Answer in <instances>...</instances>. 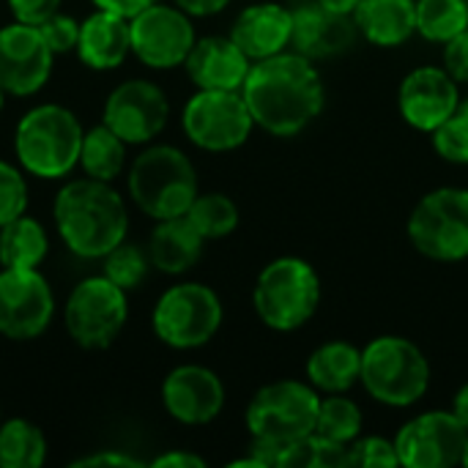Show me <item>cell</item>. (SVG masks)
<instances>
[{"instance_id":"25","label":"cell","mask_w":468,"mask_h":468,"mask_svg":"<svg viewBox=\"0 0 468 468\" xmlns=\"http://www.w3.org/2000/svg\"><path fill=\"white\" fill-rule=\"evenodd\" d=\"M307 381L324 395H346L359 384L362 348L348 340H329L318 346L307 359Z\"/></svg>"},{"instance_id":"29","label":"cell","mask_w":468,"mask_h":468,"mask_svg":"<svg viewBox=\"0 0 468 468\" xmlns=\"http://www.w3.org/2000/svg\"><path fill=\"white\" fill-rule=\"evenodd\" d=\"M468 27V0H417V33L447 44Z\"/></svg>"},{"instance_id":"44","label":"cell","mask_w":468,"mask_h":468,"mask_svg":"<svg viewBox=\"0 0 468 468\" xmlns=\"http://www.w3.org/2000/svg\"><path fill=\"white\" fill-rule=\"evenodd\" d=\"M324 8H329V11H337V14H348V16H354V11H356V5L362 3V0H318Z\"/></svg>"},{"instance_id":"15","label":"cell","mask_w":468,"mask_h":468,"mask_svg":"<svg viewBox=\"0 0 468 468\" xmlns=\"http://www.w3.org/2000/svg\"><path fill=\"white\" fill-rule=\"evenodd\" d=\"M55 296L38 269L0 271V335L8 340H33L52 324Z\"/></svg>"},{"instance_id":"40","label":"cell","mask_w":468,"mask_h":468,"mask_svg":"<svg viewBox=\"0 0 468 468\" xmlns=\"http://www.w3.org/2000/svg\"><path fill=\"white\" fill-rule=\"evenodd\" d=\"M151 466L156 468H206V461L195 452H181V450H173V452H162L159 458H154Z\"/></svg>"},{"instance_id":"24","label":"cell","mask_w":468,"mask_h":468,"mask_svg":"<svg viewBox=\"0 0 468 468\" xmlns=\"http://www.w3.org/2000/svg\"><path fill=\"white\" fill-rule=\"evenodd\" d=\"M354 22L370 44L400 47L417 33V0H362Z\"/></svg>"},{"instance_id":"28","label":"cell","mask_w":468,"mask_h":468,"mask_svg":"<svg viewBox=\"0 0 468 468\" xmlns=\"http://www.w3.org/2000/svg\"><path fill=\"white\" fill-rule=\"evenodd\" d=\"M47 461V439L27 420L0 422V468H38Z\"/></svg>"},{"instance_id":"11","label":"cell","mask_w":468,"mask_h":468,"mask_svg":"<svg viewBox=\"0 0 468 468\" xmlns=\"http://www.w3.org/2000/svg\"><path fill=\"white\" fill-rule=\"evenodd\" d=\"M181 126L192 145L211 154H225L250 140L255 118L241 90H197L184 104Z\"/></svg>"},{"instance_id":"33","label":"cell","mask_w":468,"mask_h":468,"mask_svg":"<svg viewBox=\"0 0 468 468\" xmlns=\"http://www.w3.org/2000/svg\"><path fill=\"white\" fill-rule=\"evenodd\" d=\"M433 148L436 154L450 165H468V112L458 107L455 115H450L441 126L433 132Z\"/></svg>"},{"instance_id":"46","label":"cell","mask_w":468,"mask_h":468,"mask_svg":"<svg viewBox=\"0 0 468 468\" xmlns=\"http://www.w3.org/2000/svg\"><path fill=\"white\" fill-rule=\"evenodd\" d=\"M461 466H468V441H466V452H463V463Z\"/></svg>"},{"instance_id":"39","label":"cell","mask_w":468,"mask_h":468,"mask_svg":"<svg viewBox=\"0 0 468 468\" xmlns=\"http://www.w3.org/2000/svg\"><path fill=\"white\" fill-rule=\"evenodd\" d=\"M93 466H143L137 458L126 455V452H118V450H107V452H93V455H85L80 461H74L71 468H93Z\"/></svg>"},{"instance_id":"26","label":"cell","mask_w":468,"mask_h":468,"mask_svg":"<svg viewBox=\"0 0 468 468\" xmlns=\"http://www.w3.org/2000/svg\"><path fill=\"white\" fill-rule=\"evenodd\" d=\"M49 239L38 219L22 214L0 228V266L3 269H38L47 258Z\"/></svg>"},{"instance_id":"31","label":"cell","mask_w":468,"mask_h":468,"mask_svg":"<svg viewBox=\"0 0 468 468\" xmlns=\"http://www.w3.org/2000/svg\"><path fill=\"white\" fill-rule=\"evenodd\" d=\"M186 217L200 230V236L206 241L225 239V236H230L239 228V206L228 195H222V192L197 195L195 203L189 206Z\"/></svg>"},{"instance_id":"8","label":"cell","mask_w":468,"mask_h":468,"mask_svg":"<svg viewBox=\"0 0 468 468\" xmlns=\"http://www.w3.org/2000/svg\"><path fill=\"white\" fill-rule=\"evenodd\" d=\"M222 315V302L214 288L203 282H176L159 296L151 326L165 346L195 351L217 337Z\"/></svg>"},{"instance_id":"41","label":"cell","mask_w":468,"mask_h":468,"mask_svg":"<svg viewBox=\"0 0 468 468\" xmlns=\"http://www.w3.org/2000/svg\"><path fill=\"white\" fill-rule=\"evenodd\" d=\"M154 3H159V0H93L96 8L115 11V14L126 16V19H132L134 14H140L143 8H148V5H154Z\"/></svg>"},{"instance_id":"43","label":"cell","mask_w":468,"mask_h":468,"mask_svg":"<svg viewBox=\"0 0 468 468\" xmlns=\"http://www.w3.org/2000/svg\"><path fill=\"white\" fill-rule=\"evenodd\" d=\"M452 414L461 420V425L468 431V384H463V387L458 389V395H455V400H452Z\"/></svg>"},{"instance_id":"42","label":"cell","mask_w":468,"mask_h":468,"mask_svg":"<svg viewBox=\"0 0 468 468\" xmlns=\"http://www.w3.org/2000/svg\"><path fill=\"white\" fill-rule=\"evenodd\" d=\"M178 8H184L189 16H214L228 8L230 0H173Z\"/></svg>"},{"instance_id":"20","label":"cell","mask_w":468,"mask_h":468,"mask_svg":"<svg viewBox=\"0 0 468 468\" xmlns=\"http://www.w3.org/2000/svg\"><path fill=\"white\" fill-rule=\"evenodd\" d=\"M252 60L230 36L197 38L184 69L197 90H241Z\"/></svg>"},{"instance_id":"4","label":"cell","mask_w":468,"mask_h":468,"mask_svg":"<svg viewBox=\"0 0 468 468\" xmlns=\"http://www.w3.org/2000/svg\"><path fill=\"white\" fill-rule=\"evenodd\" d=\"M132 203L151 219L184 217L195 203L197 170L176 145H148L129 167Z\"/></svg>"},{"instance_id":"37","label":"cell","mask_w":468,"mask_h":468,"mask_svg":"<svg viewBox=\"0 0 468 468\" xmlns=\"http://www.w3.org/2000/svg\"><path fill=\"white\" fill-rule=\"evenodd\" d=\"M63 0H8V8L16 22L25 25H44L52 14L60 11Z\"/></svg>"},{"instance_id":"38","label":"cell","mask_w":468,"mask_h":468,"mask_svg":"<svg viewBox=\"0 0 468 468\" xmlns=\"http://www.w3.org/2000/svg\"><path fill=\"white\" fill-rule=\"evenodd\" d=\"M444 69L461 82L468 85V27L452 41L444 44Z\"/></svg>"},{"instance_id":"22","label":"cell","mask_w":468,"mask_h":468,"mask_svg":"<svg viewBox=\"0 0 468 468\" xmlns=\"http://www.w3.org/2000/svg\"><path fill=\"white\" fill-rule=\"evenodd\" d=\"M132 52V27L129 19L115 11H93L85 22H80L77 58L93 71L118 69Z\"/></svg>"},{"instance_id":"23","label":"cell","mask_w":468,"mask_h":468,"mask_svg":"<svg viewBox=\"0 0 468 468\" xmlns=\"http://www.w3.org/2000/svg\"><path fill=\"white\" fill-rule=\"evenodd\" d=\"M203 244H206V239L189 222V217L184 214V217L159 219L156 228L151 230V239H148L145 250H148L151 266L156 271L178 277V274L189 271L200 261Z\"/></svg>"},{"instance_id":"19","label":"cell","mask_w":468,"mask_h":468,"mask_svg":"<svg viewBox=\"0 0 468 468\" xmlns=\"http://www.w3.org/2000/svg\"><path fill=\"white\" fill-rule=\"evenodd\" d=\"M356 33H359V27H356L354 16L329 11L318 0L302 3L293 8L291 47H293V52L310 58V60L343 55L356 41Z\"/></svg>"},{"instance_id":"7","label":"cell","mask_w":468,"mask_h":468,"mask_svg":"<svg viewBox=\"0 0 468 468\" xmlns=\"http://www.w3.org/2000/svg\"><path fill=\"white\" fill-rule=\"evenodd\" d=\"M321 395L310 381L282 378L261 387L247 406V431L252 441L282 447L315 433Z\"/></svg>"},{"instance_id":"5","label":"cell","mask_w":468,"mask_h":468,"mask_svg":"<svg viewBox=\"0 0 468 468\" xmlns=\"http://www.w3.org/2000/svg\"><path fill=\"white\" fill-rule=\"evenodd\" d=\"M359 384L376 403L409 409L420 403L431 387V362L409 337L381 335L362 348Z\"/></svg>"},{"instance_id":"10","label":"cell","mask_w":468,"mask_h":468,"mask_svg":"<svg viewBox=\"0 0 468 468\" xmlns=\"http://www.w3.org/2000/svg\"><path fill=\"white\" fill-rule=\"evenodd\" d=\"M126 318H129L126 291H121L104 274L85 277L82 282H77L63 310L69 337L88 351L112 346L123 332Z\"/></svg>"},{"instance_id":"2","label":"cell","mask_w":468,"mask_h":468,"mask_svg":"<svg viewBox=\"0 0 468 468\" xmlns=\"http://www.w3.org/2000/svg\"><path fill=\"white\" fill-rule=\"evenodd\" d=\"M55 228L66 250L82 261H101L129 233L123 197L96 178H77L58 189L52 206Z\"/></svg>"},{"instance_id":"6","label":"cell","mask_w":468,"mask_h":468,"mask_svg":"<svg viewBox=\"0 0 468 468\" xmlns=\"http://www.w3.org/2000/svg\"><path fill=\"white\" fill-rule=\"evenodd\" d=\"M321 304V277L304 258H277L263 266L252 288L258 318L274 332H296L313 321Z\"/></svg>"},{"instance_id":"13","label":"cell","mask_w":468,"mask_h":468,"mask_svg":"<svg viewBox=\"0 0 468 468\" xmlns=\"http://www.w3.org/2000/svg\"><path fill=\"white\" fill-rule=\"evenodd\" d=\"M468 431L452 411H425L409 420L398 436V461L406 468H452L463 463Z\"/></svg>"},{"instance_id":"30","label":"cell","mask_w":468,"mask_h":468,"mask_svg":"<svg viewBox=\"0 0 468 468\" xmlns=\"http://www.w3.org/2000/svg\"><path fill=\"white\" fill-rule=\"evenodd\" d=\"M362 425H365L362 409L351 398H346V395L321 398L318 420H315L318 436L337 441V444H351L354 439L362 436Z\"/></svg>"},{"instance_id":"36","label":"cell","mask_w":468,"mask_h":468,"mask_svg":"<svg viewBox=\"0 0 468 468\" xmlns=\"http://www.w3.org/2000/svg\"><path fill=\"white\" fill-rule=\"evenodd\" d=\"M49 49L55 55H66V52H77V41H80V22L63 11L52 14L44 25H38Z\"/></svg>"},{"instance_id":"32","label":"cell","mask_w":468,"mask_h":468,"mask_svg":"<svg viewBox=\"0 0 468 468\" xmlns=\"http://www.w3.org/2000/svg\"><path fill=\"white\" fill-rule=\"evenodd\" d=\"M101 261H104V277L112 280L126 293L134 291V288H140L143 280L148 277V269H151L148 250H143L137 244H129V241H121Z\"/></svg>"},{"instance_id":"45","label":"cell","mask_w":468,"mask_h":468,"mask_svg":"<svg viewBox=\"0 0 468 468\" xmlns=\"http://www.w3.org/2000/svg\"><path fill=\"white\" fill-rule=\"evenodd\" d=\"M5 96H8V93H5V90H3V85H0V112H3V104H5Z\"/></svg>"},{"instance_id":"16","label":"cell","mask_w":468,"mask_h":468,"mask_svg":"<svg viewBox=\"0 0 468 468\" xmlns=\"http://www.w3.org/2000/svg\"><path fill=\"white\" fill-rule=\"evenodd\" d=\"M55 52L38 25L11 22L0 27V85L8 96L38 93L52 74Z\"/></svg>"},{"instance_id":"17","label":"cell","mask_w":468,"mask_h":468,"mask_svg":"<svg viewBox=\"0 0 468 468\" xmlns=\"http://www.w3.org/2000/svg\"><path fill=\"white\" fill-rule=\"evenodd\" d=\"M458 80L444 66H417L398 90V110L417 132H433L461 107Z\"/></svg>"},{"instance_id":"14","label":"cell","mask_w":468,"mask_h":468,"mask_svg":"<svg viewBox=\"0 0 468 468\" xmlns=\"http://www.w3.org/2000/svg\"><path fill=\"white\" fill-rule=\"evenodd\" d=\"M170 118L167 93L151 80H126L104 101L107 123L126 145H148L162 134Z\"/></svg>"},{"instance_id":"27","label":"cell","mask_w":468,"mask_h":468,"mask_svg":"<svg viewBox=\"0 0 468 468\" xmlns=\"http://www.w3.org/2000/svg\"><path fill=\"white\" fill-rule=\"evenodd\" d=\"M126 143L107 126L99 123L93 129H88L82 134V145H80V167L88 178L96 181H107L112 184L123 167H126Z\"/></svg>"},{"instance_id":"34","label":"cell","mask_w":468,"mask_h":468,"mask_svg":"<svg viewBox=\"0 0 468 468\" xmlns=\"http://www.w3.org/2000/svg\"><path fill=\"white\" fill-rule=\"evenodd\" d=\"M27 181L22 167L0 159V228L22 217L27 208Z\"/></svg>"},{"instance_id":"21","label":"cell","mask_w":468,"mask_h":468,"mask_svg":"<svg viewBox=\"0 0 468 468\" xmlns=\"http://www.w3.org/2000/svg\"><path fill=\"white\" fill-rule=\"evenodd\" d=\"M293 33V11L282 3H252L247 5L230 27V38L241 47V52L258 63L271 55H280L291 47Z\"/></svg>"},{"instance_id":"35","label":"cell","mask_w":468,"mask_h":468,"mask_svg":"<svg viewBox=\"0 0 468 468\" xmlns=\"http://www.w3.org/2000/svg\"><path fill=\"white\" fill-rule=\"evenodd\" d=\"M351 468H392L400 466L395 439H381V436H359L348 444Z\"/></svg>"},{"instance_id":"12","label":"cell","mask_w":468,"mask_h":468,"mask_svg":"<svg viewBox=\"0 0 468 468\" xmlns=\"http://www.w3.org/2000/svg\"><path fill=\"white\" fill-rule=\"evenodd\" d=\"M132 27V55L148 69H176L184 66L195 47L192 16L176 3H154L129 19Z\"/></svg>"},{"instance_id":"9","label":"cell","mask_w":468,"mask_h":468,"mask_svg":"<svg viewBox=\"0 0 468 468\" xmlns=\"http://www.w3.org/2000/svg\"><path fill=\"white\" fill-rule=\"evenodd\" d=\"M409 241L436 263L468 258V189L441 186L428 192L409 217Z\"/></svg>"},{"instance_id":"47","label":"cell","mask_w":468,"mask_h":468,"mask_svg":"<svg viewBox=\"0 0 468 468\" xmlns=\"http://www.w3.org/2000/svg\"><path fill=\"white\" fill-rule=\"evenodd\" d=\"M461 110H466V112H468V99H466V101H461Z\"/></svg>"},{"instance_id":"18","label":"cell","mask_w":468,"mask_h":468,"mask_svg":"<svg viewBox=\"0 0 468 468\" xmlns=\"http://www.w3.org/2000/svg\"><path fill=\"white\" fill-rule=\"evenodd\" d=\"M162 406L181 425H208L225 409V384L203 365H178L162 381Z\"/></svg>"},{"instance_id":"3","label":"cell","mask_w":468,"mask_h":468,"mask_svg":"<svg viewBox=\"0 0 468 468\" xmlns=\"http://www.w3.org/2000/svg\"><path fill=\"white\" fill-rule=\"evenodd\" d=\"M82 123L63 104H38L27 110L14 132V154L25 173L36 178H63L80 162Z\"/></svg>"},{"instance_id":"1","label":"cell","mask_w":468,"mask_h":468,"mask_svg":"<svg viewBox=\"0 0 468 468\" xmlns=\"http://www.w3.org/2000/svg\"><path fill=\"white\" fill-rule=\"evenodd\" d=\"M241 96L255 118V126L274 137L304 132L326 104V88L315 60L299 52H280L250 66Z\"/></svg>"}]
</instances>
